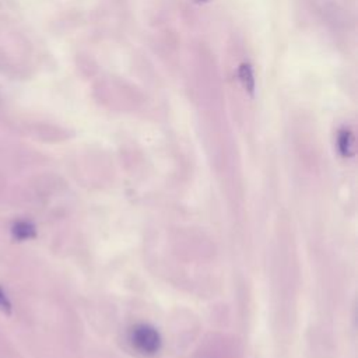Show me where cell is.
Segmentation results:
<instances>
[{
	"label": "cell",
	"mask_w": 358,
	"mask_h": 358,
	"mask_svg": "<svg viewBox=\"0 0 358 358\" xmlns=\"http://www.w3.org/2000/svg\"><path fill=\"white\" fill-rule=\"evenodd\" d=\"M131 341H133L134 347L144 354L157 352L159 348V344H161V338H159L158 333L152 327L145 326V324L137 326L136 329H133Z\"/></svg>",
	"instance_id": "6da1fadb"
},
{
	"label": "cell",
	"mask_w": 358,
	"mask_h": 358,
	"mask_svg": "<svg viewBox=\"0 0 358 358\" xmlns=\"http://www.w3.org/2000/svg\"><path fill=\"white\" fill-rule=\"evenodd\" d=\"M11 234L17 241H27L35 236V227L28 221H17L11 227Z\"/></svg>",
	"instance_id": "7a4b0ae2"
},
{
	"label": "cell",
	"mask_w": 358,
	"mask_h": 358,
	"mask_svg": "<svg viewBox=\"0 0 358 358\" xmlns=\"http://www.w3.org/2000/svg\"><path fill=\"white\" fill-rule=\"evenodd\" d=\"M0 310L3 313H10L11 312V302L7 296V294L4 292V289L0 287Z\"/></svg>",
	"instance_id": "3957f363"
}]
</instances>
